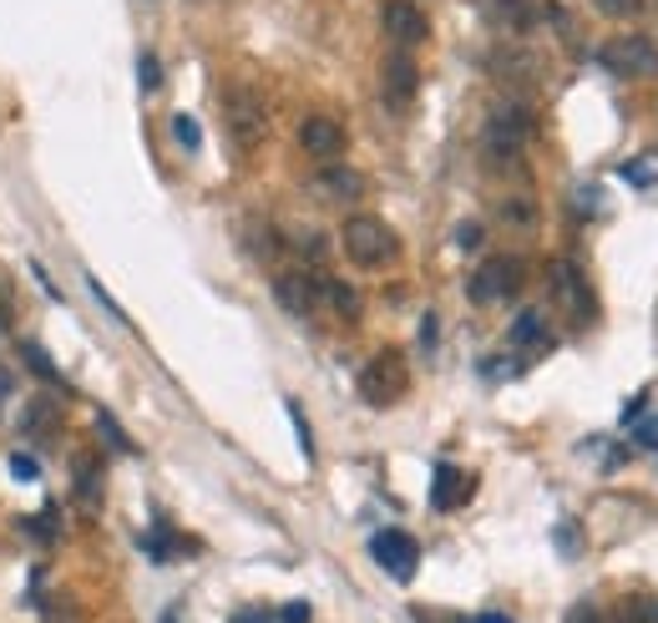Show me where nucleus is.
<instances>
[{"instance_id":"obj_1","label":"nucleus","mask_w":658,"mask_h":623,"mask_svg":"<svg viewBox=\"0 0 658 623\" xmlns=\"http://www.w3.org/2000/svg\"><path fill=\"white\" fill-rule=\"evenodd\" d=\"M340 243H345V253L355 259L359 269H380V264H390L395 253H400L395 228L385 224V218H370V214L345 218V228H340Z\"/></svg>"},{"instance_id":"obj_2","label":"nucleus","mask_w":658,"mask_h":623,"mask_svg":"<svg viewBox=\"0 0 658 623\" xmlns=\"http://www.w3.org/2000/svg\"><path fill=\"white\" fill-rule=\"evenodd\" d=\"M532 127H537V117H532L522 102H497L487 117V133H481V147H487V157H497V163H512V157L522 153V143L532 137Z\"/></svg>"},{"instance_id":"obj_3","label":"nucleus","mask_w":658,"mask_h":623,"mask_svg":"<svg viewBox=\"0 0 658 623\" xmlns=\"http://www.w3.org/2000/svg\"><path fill=\"white\" fill-rule=\"evenodd\" d=\"M522 279H526V264L516 259V253L481 259V269L471 274L467 294H471V304H502V300H512L516 289H522Z\"/></svg>"},{"instance_id":"obj_4","label":"nucleus","mask_w":658,"mask_h":623,"mask_svg":"<svg viewBox=\"0 0 658 623\" xmlns=\"http://www.w3.org/2000/svg\"><path fill=\"white\" fill-rule=\"evenodd\" d=\"M400 396H406V360L395 355V350H380V355L359 371V401L375 406V411H385Z\"/></svg>"},{"instance_id":"obj_5","label":"nucleus","mask_w":658,"mask_h":623,"mask_svg":"<svg viewBox=\"0 0 658 623\" xmlns=\"http://www.w3.org/2000/svg\"><path fill=\"white\" fill-rule=\"evenodd\" d=\"M223 122H228L233 147H243V153H253L269 137V112H263V96H253V92H228Z\"/></svg>"},{"instance_id":"obj_6","label":"nucleus","mask_w":658,"mask_h":623,"mask_svg":"<svg viewBox=\"0 0 658 623\" xmlns=\"http://www.w3.org/2000/svg\"><path fill=\"white\" fill-rule=\"evenodd\" d=\"M370 558L395 578V583H410L416 568H420V542L410 538V532H400V528H385V532H375L370 538Z\"/></svg>"},{"instance_id":"obj_7","label":"nucleus","mask_w":658,"mask_h":623,"mask_svg":"<svg viewBox=\"0 0 658 623\" xmlns=\"http://www.w3.org/2000/svg\"><path fill=\"white\" fill-rule=\"evenodd\" d=\"M598 61L618 76H658V46L648 37H618L598 51Z\"/></svg>"},{"instance_id":"obj_8","label":"nucleus","mask_w":658,"mask_h":623,"mask_svg":"<svg viewBox=\"0 0 658 623\" xmlns=\"http://www.w3.org/2000/svg\"><path fill=\"white\" fill-rule=\"evenodd\" d=\"M380 92H385V102H390L395 112L416 102V92H420V66H416V56H410V51H390V56H385V66H380Z\"/></svg>"},{"instance_id":"obj_9","label":"nucleus","mask_w":658,"mask_h":623,"mask_svg":"<svg viewBox=\"0 0 658 623\" xmlns=\"http://www.w3.org/2000/svg\"><path fill=\"white\" fill-rule=\"evenodd\" d=\"M552 284H557V294H563L567 314H573V324H593L598 304H593V289H587L583 269H577L573 259H557V264H552Z\"/></svg>"},{"instance_id":"obj_10","label":"nucleus","mask_w":658,"mask_h":623,"mask_svg":"<svg viewBox=\"0 0 658 623\" xmlns=\"http://www.w3.org/2000/svg\"><path fill=\"white\" fill-rule=\"evenodd\" d=\"M380 21H385V31H390V41L400 51L420 46V41L431 37V21H426V15H420V6H410V0H385Z\"/></svg>"},{"instance_id":"obj_11","label":"nucleus","mask_w":658,"mask_h":623,"mask_svg":"<svg viewBox=\"0 0 658 623\" xmlns=\"http://www.w3.org/2000/svg\"><path fill=\"white\" fill-rule=\"evenodd\" d=\"M274 300H279V310H289V314H314L324 294H320V279H314V274L289 269V274L274 279Z\"/></svg>"},{"instance_id":"obj_12","label":"nucleus","mask_w":658,"mask_h":623,"mask_svg":"<svg viewBox=\"0 0 658 623\" xmlns=\"http://www.w3.org/2000/svg\"><path fill=\"white\" fill-rule=\"evenodd\" d=\"M300 147L310 157H320V163H335V157L345 153V127H340L335 117H304L300 122Z\"/></svg>"},{"instance_id":"obj_13","label":"nucleus","mask_w":658,"mask_h":623,"mask_svg":"<svg viewBox=\"0 0 658 623\" xmlns=\"http://www.w3.org/2000/svg\"><path fill=\"white\" fill-rule=\"evenodd\" d=\"M471 497V477L461 467H451V461H436L431 471V507L436 512H451V507H461Z\"/></svg>"},{"instance_id":"obj_14","label":"nucleus","mask_w":658,"mask_h":623,"mask_svg":"<svg viewBox=\"0 0 658 623\" xmlns=\"http://www.w3.org/2000/svg\"><path fill=\"white\" fill-rule=\"evenodd\" d=\"M314 188L324 193V198H335V204H349V198H359V173H349V168H324L320 178H314Z\"/></svg>"},{"instance_id":"obj_15","label":"nucleus","mask_w":658,"mask_h":623,"mask_svg":"<svg viewBox=\"0 0 658 623\" xmlns=\"http://www.w3.org/2000/svg\"><path fill=\"white\" fill-rule=\"evenodd\" d=\"M542 340H547V314L542 310H522L512 320V345L522 350V345H542Z\"/></svg>"},{"instance_id":"obj_16","label":"nucleus","mask_w":658,"mask_h":623,"mask_svg":"<svg viewBox=\"0 0 658 623\" xmlns=\"http://www.w3.org/2000/svg\"><path fill=\"white\" fill-rule=\"evenodd\" d=\"M491 72L506 76V82H537V61H526V51H502L491 61Z\"/></svg>"},{"instance_id":"obj_17","label":"nucleus","mask_w":658,"mask_h":623,"mask_svg":"<svg viewBox=\"0 0 658 623\" xmlns=\"http://www.w3.org/2000/svg\"><path fill=\"white\" fill-rule=\"evenodd\" d=\"M320 294L335 304L340 320H359V294L349 284H340V279H320Z\"/></svg>"},{"instance_id":"obj_18","label":"nucleus","mask_w":658,"mask_h":623,"mask_svg":"<svg viewBox=\"0 0 658 623\" xmlns=\"http://www.w3.org/2000/svg\"><path fill=\"white\" fill-rule=\"evenodd\" d=\"M21 355H25V365H31V371H36L46 385H61V391H66V381H61V371H56V365H51V360H46V350H41L36 340H21Z\"/></svg>"},{"instance_id":"obj_19","label":"nucleus","mask_w":658,"mask_h":623,"mask_svg":"<svg viewBox=\"0 0 658 623\" xmlns=\"http://www.w3.org/2000/svg\"><path fill=\"white\" fill-rule=\"evenodd\" d=\"M487 11L497 15V21L516 25V31H526V25H532V11H526V0H487Z\"/></svg>"},{"instance_id":"obj_20","label":"nucleus","mask_w":658,"mask_h":623,"mask_svg":"<svg viewBox=\"0 0 658 623\" xmlns=\"http://www.w3.org/2000/svg\"><path fill=\"white\" fill-rule=\"evenodd\" d=\"M96 436H102V442H107L112 446V451H137V442H132V436L127 432H122V426H117V416H107V411H102V416H96Z\"/></svg>"},{"instance_id":"obj_21","label":"nucleus","mask_w":658,"mask_h":623,"mask_svg":"<svg viewBox=\"0 0 658 623\" xmlns=\"http://www.w3.org/2000/svg\"><path fill=\"white\" fill-rule=\"evenodd\" d=\"M173 137H178L182 153H198V143H203V127H198V117L178 112V117H173Z\"/></svg>"},{"instance_id":"obj_22","label":"nucleus","mask_w":658,"mask_h":623,"mask_svg":"<svg viewBox=\"0 0 658 623\" xmlns=\"http://www.w3.org/2000/svg\"><path fill=\"white\" fill-rule=\"evenodd\" d=\"M618 178H628L634 188H658V168L648 163V157H634V163H623Z\"/></svg>"},{"instance_id":"obj_23","label":"nucleus","mask_w":658,"mask_h":623,"mask_svg":"<svg viewBox=\"0 0 658 623\" xmlns=\"http://www.w3.org/2000/svg\"><path fill=\"white\" fill-rule=\"evenodd\" d=\"M137 82H143V92H157V86H163V66H157L153 51H143V56H137Z\"/></svg>"},{"instance_id":"obj_24","label":"nucleus","mask_w":658,"mask_h":623,"mask_svg":"<svg viewBox=\"0 0 658 623\" xmlns=\"http://www.w3.org/2000/svg\"><path fill=\"white\" fill-rule=\"evenodd\" d=\"M487 381H512V375H522V360H481L477 365Z\"/></svg>"},{"instance_id":"obj_25","label":"nucleus","mask_w":658,"mask_h":623,"mask_svg":"<svg viewBox=\"0 0 658 623\" xmlns=\"http://www.w3.org/2000/svg\"><path fill=\"white\" fill-rule=\"evenodd\" d=\"M603 15H613V21H628V15H644V0H593Z\"/></svg>"},{"instance_id":"obj_26","label":"nucleus","mask_w":658,"mask_h":623,"mask_svg":"<svg viewBox=\"0 0 658 623\" xmlns=\"http://www.w3.org/2000/svg\"><path fill=\"white\" fill-rule=\"evenodd\" d=\"M634 442L644 446V451H658V411L644 420H634Z\"/></svg>"},{"instance_id":"obj_27","label":"nucleus","mask_w":658,"mask_h":623,"mask_svg":"<svg viewBox=\"0 0 658 623\" xmlns=\"http://www.w3.org/2000/svg\"><path fill=\"white\" fill-rule=\"evenodd\" d=\"M557 552H563V558H577V552H583V532H577V522H563V528H557Z\"/></svg>"},{"instance_id":"obj_28","label":"nucleus","mask_w":658,"mask_h":623,"mask_svg":"<svg viewBox=\"0 0 658 623\" xmlns=\"http://www.w3.org/2000/svg\"><path fill=\"white\" fill-rule=\"evenodd\" d=\"M289 420H294V436H300V446H304V456H314V436H310V420H304V411H300V401H289Z\"/></svg>"},{"instance_id":"obj_29","label":"nucleus","mask_w":658,"mask_h":623,"mask_svg":"<svg viewBox=\"0 0 658 623\" xmlns=\"http://www.w3.org/2000/svg\"><path fill=\"white\" fill-rule=\"evenodd\" d=\"M613 623H648L644 599H623V603H618V613H613Z\"/></svg>"},{"instance_id":"obj_30","label":"nucleus","mask_w":658,"mask_h":623,"mask_svg":"<svg viewBox=\"0 0 658 623\" xmlns=\"http://www.w3.org/2000/svg\"><path fill=\"white\" fill-rule=\"evenodd\" d=\"M86 289H92V300H96V304H102V310H107V314H112V320H117V324H127V314H122V310H117V300H112L107 289L96 284V279H86Z\"/></svg>"},{"instance_id":"obj_31","label":"nucleus","mask_w":658,"mask_h":623,"mask_svg":"<svg viewBox=\"0 0 658 623\" xmlns=\"http://www.w3.org/2000/svg\"><path fill=\"white\" fill-rule=\"evenodd\" d=\"M11 477H15V481H36V477H41V467L31 461V456L15 451V456H11Z\"/></svg>"},{"instance_id":"obj_32","label":"nucleus","mask_w":658,"mask_h":623,"mask_svg":"<svg viewBox=\"0 0 658 623\" xmlns=\"http://www.w3.org/2000/svg\"><path fill=\"white\" fill-rule=\"evenodd\" d=\"M46 416H51V406H46V401H36V406H25V432H46Z\"/></svg>"},{"instance_id":"obj_33","label":"nucleus","mask_w":658,"mask_h":623,"mask_svg":"<svg viewBox=\"0 0 658 623\" xmlns=\"http://www.w3.org/2000/svg\"><path fill=\"white\" fill-rule=\"evenodd\" d=\"M567 623H603V613L593 609V603H573V609H567Z\"/></svg>"},{"instance_id":"obj_34","label":"nucleus","mask_w":658,"mask_h":623,"mask_svg":"<svg viewBox=\"0 0 658 623\" xmlns=\"http://www.w3.org/2000/svg\"><path fill=\"white\" fill-rule=\"evenodd\" d=\"M279 619H284V623H310V603H300V599L284 603V613H279Z\"/></svg>"},{"instance_id":"obj_35","label":"nucleus","mask_w":658,"mask_h":623,"mask_svg":"<svg viewBox=\"0 0 658 623\" xmlns=\"http://www.w3.org/2000/svg\"><path fill=\"white\" fill-rule=\"evenodd\" d=\"M456 243H461V249H477V243H481V228H477V224H461V228H456Z\"/></svg>"},{"instance_id":"obj_36","label":"nucleus","mask_w":658,"mask_h":623,"mask_svg":"<svg viewBox=\"0 0 658 623\" xmlns=\"http://www.w3.org/2000/svg\"><path fill=\"white\" fill-rule=\"evenodd\" d=\"M420 350H436V314L420 320Z\"/></svg>"},{"instance_id":"obj_37","label":"nucleus","mask_w":658,"mask_h":623,"mask_svg":"<svg viewBox=\"0 0 658 623\" xmlns=\"http://www.w3.org/2000/svg\"><path fill=\"white\" fill-rule=\"evenodd\" d=\"M506 214H512V224H532V204H512Z\"/></svg>"},{"instance_id":"obj_38","label":"nucleus","mask_w":658,"mask_h":623,"mask_svg":"<svg viewBox=\"0 0 658 623\" xmlns=\"http://www.w3.org/2000/svg\"><path fill=\"white\" fill-rule=\"evenodd\" d=\"M471 623H512V619H506V613H477Z\"/></svg>"},{"instance_id":"obj_39","label":"nucleus","mask_w":658,"mask_h":623,"mask_svg":"<svg viewBox=\"0 0 658 623\" xmlns=\"http://www.w3.org/2000/svg\"><path fill=\"white\" fill-rule=\"evenodd\" d=\"M6 396H11V375L0 371V406H6Z\"/></svg>"},{"instance_id":"obj_40","label":"nucleus","mask_w":658,"mask_h":623,"mask_svg":"<svg viewBox=\"0 0 658 623\" xmlns=\"http://www.w3.org/2000/svg\"><path fill=\"white\" fill-rule=\"evenodd\" d=\"M163 623H178V613H163Z\"/></svg>"},{"instance_id":"obj_41","label":"nucleus","mask_w":658,"mask_h":623,"mask_svg":"<svg viewBox=\"0 0 658 623\" xmlns=\"http://www.w3.org/2000/svg\"><path fill=\"white\" fill-rule=\"evenodd\" d=\"M654 623H658V609H654Z\"/></svg>"}]
</instances>
